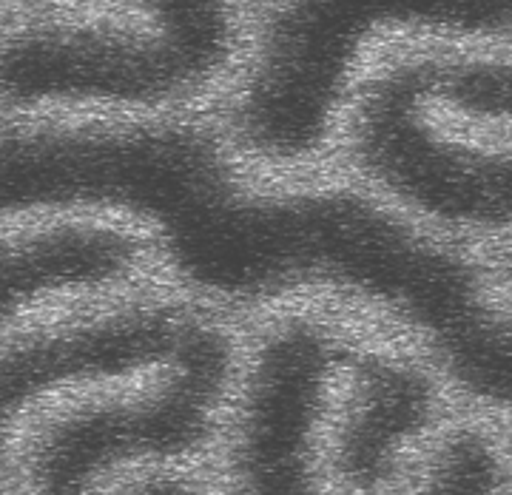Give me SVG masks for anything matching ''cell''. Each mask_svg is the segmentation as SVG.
<instances>
[{"instance_id":"3957f363","label":"cell","mask_w":512,"mask_h":495,"mask_svg":"<svg viewBox=\"0 0 512 495\" xmlns=\"http://www.w3.org/2000/svg\"><path fill=\"white\" fill-rule=\"evenodd\" d=\"M242 359L237 325L211 313L180 356L137 385L80 393L23 441L20 470L35 493H89L163 464H197L220 447Z\"/></svg>"},{"instance_id":"5b68a950","label":"cell","mask_w":512,"mask_h":495,"mask_svg":"<svg viewBox=\"0 0 512 495\" xmlns=\"http://www.w3.org/2000/svg\"><path fill=\"white\" fill-rule=\"evenodd\" d=\"M336 146L350 177L436 231H512V143L461 137L396 60L356 80Z\"/></svg>"},{"instance_id":"8992f818","label":"cell","mask_w":512,"mask_h":495,"mask_svg":"<svg viewBox=\"0 0 512 495\" xmlns=\"http://www.w3.org/2000/svg\"><path fill=\"white\" fill-rule=\"evenodd\" d=\"M217 313L171 294L131 288L97 305L0 342V490L9 481V444L26 416L57 396L137 382L171 365Z\"/></svg>"},{"instance_id":"ba28073f","label":"cell","mask_w":512,"mask_h":495,"mask_svg":"<svg viewBox=\"0 0 512 495\" xmlns=\"http://www.w3.org/2000/svg\"><path fill=\"white\" fill-rule=\"evenodd\" d=\"M154 274L151 242L131 222L49 217L0 234V330L46 302L123 294Z\"/></svg>"},{"instance_id":"9c48e42d","label":"cell","mask_w":512,"mask_h":495,"mask_svg":"<svg viewBox=\"0 0 512 495\" xmlns=\"http://www.w3.org/2000/svg\"><path fill=\"white\" fill-rule=\"evenodd\" d=\"M419 97L444 120L478 129H512V55L396 57Z\"/></svg>"},{"instance_id":"30bf717a","label":"cell","mask_w":512,"mask_h":495,"mask_svg":"<svg viewBox=\"0 0 512 495\" xmlns=\"http://www.w3.org/2000/svg\"><path fill=\"white\" fill-rule=\"evenodd\" d=\"M504 484V459L495 441L476 427L441 436L424 464V487L433 493H493Z\"/></svg>"},{"instance_id":"8fae6325","label":"cell","mask_w":512,"mask_h":495,"mask_svg":"<svg viewBox=\"0 0 512 495\" xmlns=\"http://www.w3.org/2000/svg\"><path fill=\"white\" fill-rule=\"evenodd\" d=\"M495 274L501 276L507 285H512V245H507L495 259Z\"/></svg>"},{"instance_id":"7a4b0ae2","label":"cell","mask_w":512,"mask_h":495,"mask_svg":"<svg viewBox=\"0 0 512 495\" xmlns=\"http://www.w3.org/2000/svg\"><path fill=\"white\" fill-rule=\"evenodd\" d=\"M146 23H49L0 37V109L168 114L237 74L234 0H134Z\"/></svg>"},{"instance_id":"6da1fadb","label":"cell","mask_w":512,"mask_h":495,"mask_svg":"<svg viewBox=\"0 0 512 495\" xmlns=\"http://www.w3.org/2000/svg\"><path fill=\"white\" fill-rule=\"evenodd\" d=\"M43 217L137 225L174 291L225 316L325 305L427 348L487 285V268L350 180L271 183L220 117L35 120Z\"/></svg>"},{"instance_id":"52a82bcc","label":"cell","mask_w":512,"mask_h":495,"mask_svg":"<svg viewBox=\"0 0 512 495\" xmlns=\"http://www.w3.org/2000/svg\"><path fill=\"white\" fill-rule=\"evenodd\" d=\"M439 416L433 365L359 339L330 407L322 467L328 490L379 493L393 487L413 441Z\"/></svg>"},{"instance_id":"277c9868","label":"cell","mask_w":512,"mask_h":495,"mask_svg":"<svg viewBox=\"0 0 512 495\" xmlns=\"http://www.w3.org/2000/svg\"><path fill=\"white\" fill-rule=\"evenodd\" d=\"M359 345L348 313L296 305L265 313L242 359L220 439L228 490L325 493L322 447L330 407Z\"/></svg>"}]
</instances>
